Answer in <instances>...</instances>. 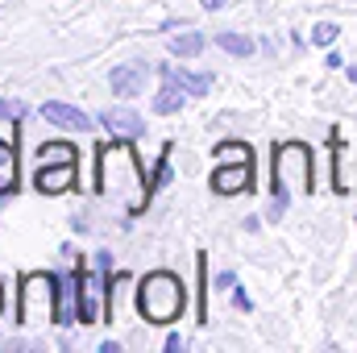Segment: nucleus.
Masks as SVG:
<instances>
[{
	"label": "nucleus",
	"instance_id": "obj_21",
	"mask_svg": "<svg viewBox=\"0 0 357 353\" xmlns=\"http://www.w3.org/2000/svg\"><path fill=\"white\" fill-rule=\"evenodd\" d=\"M25 112H29V104H25V100H17V96H4V100H0V121H4V125L25 121Z\"/></svg>",
	"mask_w": 357,
	"mask_h": 353
},
{
	"label": "nucleus",
	"instance_id": "obj_20",
	"mask_svg": "<svg viewBox=\"0 0 357 353\" xmlns=\"http://www.w3.org/2000/svg\"><path fill=\"white\" fill-rule=\"evenodd\" d=\"M167 175H171V146H162V154H158V163H154V171L146 175V187H150V200H154V191L167 183Z\"/></svg>",
	"mask_w": 357,
	"mask_h": 353
},
{
	"label": "nucleus",
	"instance_id": "obj_10",
	"mask_svg": "<svg viewBox=\"0 0 357 353\" xmlns=\"http://www.w3.org/2000/svg\"><path fill=\"white\" fill-rule=\"evenodd\" d=\"M42 121H46V125H59V129H71V133H88L91 125H100V121H91L84 108L63 104V100H46V104H42Z\"/></svg>",
	"mask_w": 357,
	"mask_h": 353
},
{
	"label": "nucleus",
	"instance_id": "obj_9",
	"mask_svg": "<svg viewBox=\"0 0 357 353\" xmlns=\"http://www.w3.org/2000/svg\"><path fill=\"white\" fill-rule=\"evenodd\" d=\"M146 80H150V67L146 63H121V67L108 71V88H112V96H121V100H137L146 91Z\"/></svg>",
	"mask_w": 357,
	"mask_h": 353
},
{
	"label": "nucleus",
	"instance_id": "obj_23",
	"mask_svg": "<svg viewBox=\"0 0 357 353\" xmlns=\"http://www.w3.org/2000/svg\"><path fill=\"white\" fill-rule=\"evenodd\" d=\"M341 38V25L337 21H320V25H312V46H333Z\"/></svg>",
	"mask_w": 357,
	"mask_h": 353
},
{
	"label": "nucleus",
	"instance_id": "obj_26",
	"mask_svg": "<svg viewBox=\"0 0 357 353\" xmlns=\"http://www.w3.org/2000/svg\"><path fill=\"white\" fill-rule=\"evenodd\" d=\"M96 266H100V270H108V274H112V254H108V250H100V254H96Z\"/></svg>",
	"mask_w": 357,
	"mask_h": 353
},
{
	"label": "nucleus",
	"instance_id": "obj_17",
	"mask_svg": "<svg viewBox=\"0 0 357 353\" xmlns=\"http://www.w3.org/2000/svg\"><path fill=\"white\" fill-rule=\"evenodd\" d=\"M204 46H208V38L195 33V29H187V33H175V38H171L167 54H175V59H191V54H199Z\"/></svg>",
	"mask_w": 357,
	"mask_h": 353
},
{
	"label": "nucleus",
	"instance_id": "obj_15",
	"mask_svg": "<svg viewBox=\"0 0 357 353\" xmlns=\"http://www.w3.org/2000/svg\"><path fill=\"white\" fill-rule=\"evenodd\" d=\"M17 191V142H0V195Z\"/></svg>",
	"mask_w": 357,
	"mask_h": 353
},
{
	"label": "nucleus",
	"instance_id": "obj_12",
	"mask_svg": "<svg viewBox=\"0 0 357 353\" xmlns=\"http://www.w3.org/2000/svg\"><path fill=\"white\" fill-rule=\"evenodd\" d=\"M54 283H59V320L54 324H75L79 320V278H75V270L71 274H63V270H54Z\"/></svg>",
	"mask_w": 357,
	"mask_h": 353
},
{
	"label": "nucleus",
	"instance_id": "obj_7",
	"mask_svg": "<svg viewBox=\"0 0 357 353\" xmlns=\"http://www.w3.org/2000/svg\"><path fill=\"white\" fill-rule=\"evenodd\" d=\"M96 121L108 129V137H129V142H137V137L146 133V117L133 112L129 104H112V108H104Z\"/></svg>",
	"mask_w": 357,
	"mask_h": 353
},
{
	"label": "nucleus",
	"instance_id": "obj_8",
	"mask_svg": "<svg viewBox=\"0 0 357 353\" xmlns=\"http://www.w3.org/2000/svg\"><path fill=\"white\" fill-rule=\"evenodd\" d=\"M75 175H79V163H38L33 187L42 195H63V191L75 187Z\"/></svg>",
	"mask_w": 357,
	"mask_h": 353
},
{
	"label": "nucleus",
	"instance_id": "obj_11",
	"mask_svg": "<svg viewBox=\"0 0 357 353\" xmlns=\"http://www.w3.org/2000/svg\"><path fill=\"white\" fill-rule=\"evenodd\" d=\"M333 187L341 191V195H354L357 191V142H337V150H333Z\"/></svg>",
	"mask_w": 357,
	"mask_h": 353
},
{
	"label": "nucleus",
	"instance_id": "obj_19",
	"mask_svg": "<svg viewBox=\"0 0 357 353\" xmlns=\"http://www.w3.org/2000/svg\"><path fill=\"white\" fill-rule=\"evenodd\" d=\"M216 163H254V150L245 142H220L216 146Z\"/></svg>",
	"mask_w": 357,
	"mask_h": 353
},
{
	"label": "nucleus",
	"instance_id": "obj_13",
	"mask_svg": "<svg viewBox=\"0 0 357 353\" xmlns=\"http://www.w3.org/2000/svg\"><path fill=\"white\" fill-rule=\"evenodd\" d=\"M158 75L171 80V84H178L187 96H208V91H212V75H208V71H187V67H175V63H162Z\"/></svg>",
	"mask_w": 357,
	"mask_h": 353
},
{
	"label": "nucleus",
	"instance_id": "obj_2",
	"mask_svg": "<svg viewBox=\"0 0 357 353\" xmlns=\"http://www.w3.org/2000/svg\"><path fill=\"white\" fill-rule=\"evenodd\" d=\"M312 191V146L307 142H278L270 150V208L266 216L278 220L291 195Z\"/></svg>",
	"mask_w": 357,
	"mask_h": 353
},
{
	"label": "nucleus",
	"instance_id": "obj_31",
	"mask_svg": "<svg viewBox=\"0 0 357 353\" xmlns=\"http://www.w3.org/2000/svg\"><path fill=\"white\" fill-rule=\"evenodd\" d=\"M0 308H4V291H0Z\"/></svg>",
	"mask_w": 357,
	"mask_h": 353
},
{
	"label": "nucleus",
	"instance_id": "obj_6",
	"mask_svg": "<svg viewBox=\"0 0 357 353\" xmlns=\"http://www.w3.org/2000/svg\"><path fill=\"white\" fill-rule=\"evenodd\" d=\"M208 187L216 195H241V191H254V163H216Z\"/></svg>",
	"mask_w": 357,
	"mask_h": 353
},
{
	"label": "nucleus",
	"instance_id": "obj_5",
	"mask_svg": "<svg viewBox=\"0 0 357 353\" xmlns=\"http://www.w3.org/2000/svg\"><path fill=\"white\" fill-rule=\"evenodd\" d=\"M75 278H79V324H96L108 308V270L100 266H84V258L75 254Z\"/></svg>",
	"mask_w": 357,
	"mask_h": 353
},
{
	"label": "nucleus",
	"instance_id": "obj_1",
	"mask_svg": "<svg viewBox=\"0 0 357 353\" xmlns=\"http://www.w3.org/2000/svg\"><path fill=\"white\" fill-rule=\"evenodd\" d=\"M96 187L112 204H121L129 216H142L150 208V187L142 175V158L129 137H112L96 150Z\"/></svg>",
	"mask_w": 357,
	"mask_h": 353
},
{
	"label": "nucleus",
	"instance_id": "obj_3",
	"mask_svg": "<svg viewBox=\"0 0 357 353\" xmlns=\"http://www.w3.org/2000/svg\"><path fill=\"white\" fill-rule=\"evenodd\" d=\"M133 303L146 324H175L187 308V283L175 270H150L146 278H137Z\"/></svg>",
	"mask_w": 357,
	"mask_h": 353
},
{
	"label": "nucleus",
	"instance_id": "obj_22",
	"mask_svg": "<svg viewBox=\"0 0 357 353\" xmlns=\"http://www.w3.org/2000/svg\"><path fill=\"white\" fill-rule=\"evenodd\" d=\"M195 270H199V308H195V316H199V324H208V258L204 254H199Z\"/></svg>",
	"mask_w": 357,
	"mask_h": 353
},
{
	"label": "nucleus",
	"instance_id": "obj_29",
	"mask_svg": "<svg viewBox=\"0 0 357 353\" xmlns=\"http://www.w3.org/2000/svg\"><path fill=\"white\" fill-rule=\"evenodd\" d=\"M204 8L212 13V8H225V0H204Z\"/></svg>",
	"mask_w": 357,
	"mask_h": 353
},
{
	"label": "nucleus",
	"instance_id": "obj_18",
	"mask_svg": "<svg viewBox=\"0 0 357 353\" xmlns=\"http://www.w3.org/2000/svg\"><path fill=\"white\" fill-rule=\"evenodd\" d=\"M75 154H79V150L67 146V142H42V146H38V163H79Z\"/></svg>",
	"mask_w": 357,
	"mask_h": 353
},
{
	"label": "nucleus",
	"instance_id": "obj_30",
	"mask_svg": "<svg viewBox=\"0 0 357 353\" xmlns=\"http://www.w3.org/2000/svg\"><path fill=\"white\" fill-rule=\"evenodd\" d=\"M345 75H349V84H357V63L349 67V71H345Z\"/></svg>",
	"mask_w": 357,
	"mask_h": 353
},
{
	"label": "nucleus",
	"instance_id": "obj_16",
	"mask_svg": "<svg viewBox=\"0 0 357 353\" xmlns=\"http://www.w3.org/2000/svg\"><path fill=\"white\" fill-rule=\"evenodd\" d=\"M216 46H220L225 54H237V59H250V54L258 50V42H254V38H245V33H233V29L216 33Z\"/></svg>",
	"mask_w": 357,
	"mask_h": 353
},
{
	"label": "nucleus",
	"instance_id": "obj_28",
	"mask_svg": "<svg viewBox=\"0 0 357 353\" xmlns=\"http://www.w3.org/2000/svg\"><path fill=\"white\" fill-rule=\"evenodd\" d=\"M262 229V216H245V233H258Z\"/></svg>",
	"mask_w": 357,
	"mask_h": 353
},
{
	"label": "nucleus",
	"instance_id": "obj_27",
	"mask_svg": "<svg viewBox=\"0 0 357 353\" xmlns=\"http://www.w3.org/2000/svg\"><path fill=\"white\" fill-rule=\"evenodd\" d=\"M183 345H187V341H183L178 333H171V337H167V350H171V353H183Z\"/></svg>",
	"mask_w": 357,
	"mask_h": 353
},
{
	"label": "nucleus",
	"instance_id": "obj_25",
	"mask_svg": "<svg viewBox=\"0 0 357 353\" xmlns=\"http://www.w3.org/2000/svg\"><path fill=\"white\" fill-rule=\"evenodd\" d=\"M233 303H237L241 312H250V308H254V299L245 295V287H233Z\"/></svg>",
	"mask_w": 357,
	"mask_h": 353
},
{
	"label": "nucleus",
	"instance_id": "obj_24",
	"mask_svg": "<svg viewBox=\"0 0 357 353\" xmlns=\"http://www.w3.org/2000/svg\"><path fill=\"white\" fill-rule=\"evenodd\" d=\"M212 283H216L212 291H233V287H237V274H233V270H220V274H216Z\"/></svg>",
	"mask_w": 357,
	"mask_h": 353
},
{
	"label": "nucleus",
	"instance_id": "obj_4",
	"mask_svg": "<svg viewBox=\"0 0 357 353\" xmlns=\"http://www.w3.org/2000/svg\"><path fill=\"white\" fill-rule=\"evenodd\" d=\"M59 320V283L54 270H29L21 274L17 291V324H46Z\"/></svg>",
	"mask_w": 357,
	"mask_h": 353
},
{
	"label": "nucleus",
	"instance_id": "obj_14",
	"mask_svg": "<svg viewBox=\"0 0 357 353\" xmlns=\"http://www.w3.org/2000/svg\"><path fill=\"white\" fill-rule=\"evenodd\" d=\"M183 104H187V91L178 84H171V80H162V88L154 91V112L158 117H175V112H183Z\"/></svg>",
	"mask_w": 357,
	"mask_h": 353
}]
</instances>
